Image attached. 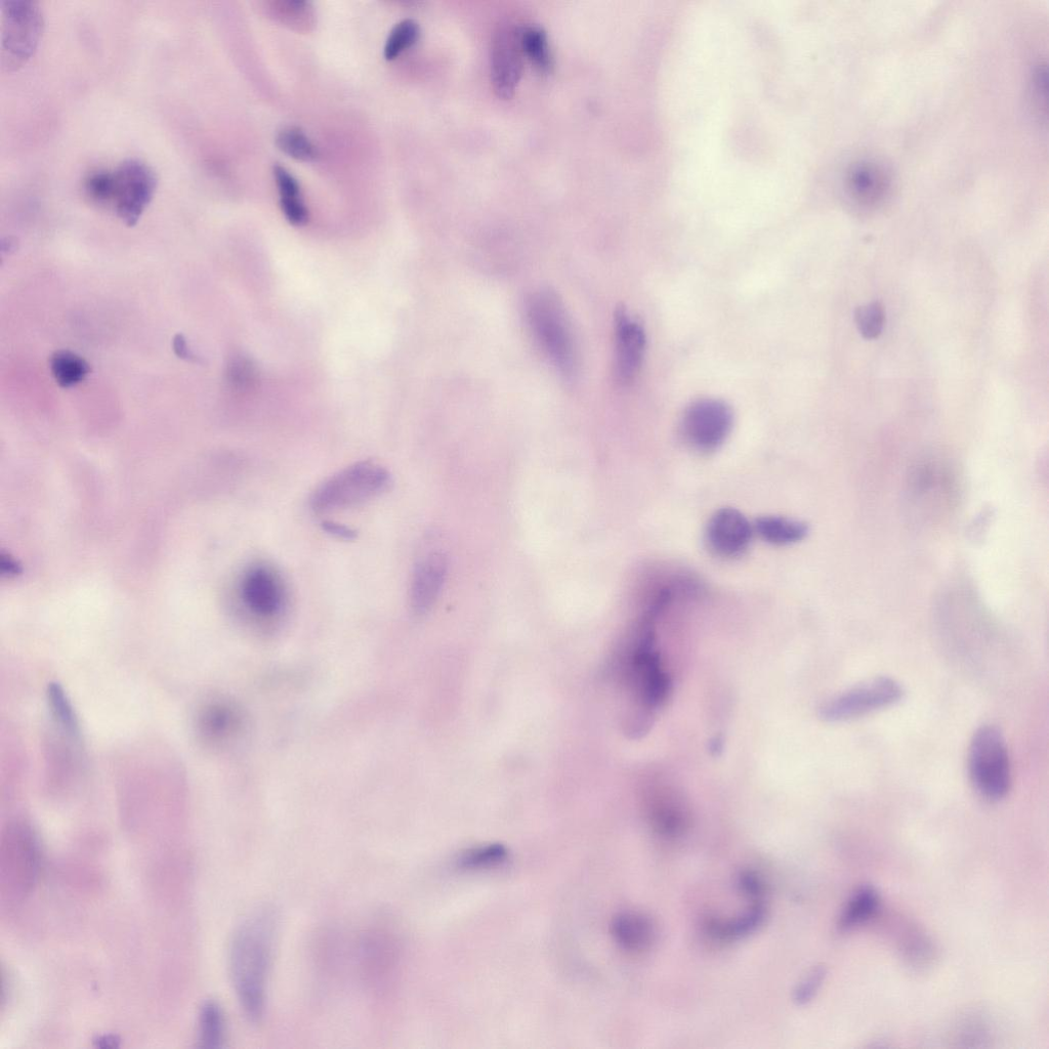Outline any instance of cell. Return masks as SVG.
<instances>
[{"label":"cell","instance_id":"cell-1","mask_svg":"<svg viewBox=\"0 0 1049 1049\" xmlns=\"http://www.w3.org/2000/svg\"><path fill=\"white\" fill-rule=\"evenodd\" d=\"M279 928L274 908L250 914L237 928L229 952L232 983L246 1017L260 1022L265 1013L267 986Z\"/></svg>","mask_w":1049,"mask_h":1049},{"label":"cell","instance_id":"cell-2","mask_svg":"<svg viewBox=\"0 0 1049 1049\" xmlns=\"http://www.w3.org/2000/svg\"><path fill=\"white\" fill-rule=\"evenodd\" d=\"M526 313L534 337L561 374L573 377L577 368L574 334L567 311L557 293L540 288L532 293Z\"/></svg>","mask_w":1049,"mask_h":1049},{"label":"cell","instance_id":"cell-3","mask_svg":"<svg viewBox=\"0 0 1049 1049\" xmlns=\"http://www.w3.org/2000/svg\"><path fill=\"white\" fill-rule=\"evenodd\" d=\"M157 179L150 167L129 159L113 171H104L99 205L112 208L129 227L135 226L151 203Z\"/></svg>","mask_w":1049,"mask_h":1049},{"label":"cell","instance_id":"cell-4","mask_svg":"<svg viewBox=\"0 0 1049 1049\" xmlns=\"http://www.w3.org/2000/svg\"><path fill=\"white\" fill-rule=\"evenodd\" d=\"M389 472L372 461H360L321 484L310 498L315 514H326L360 505L389 487Z\"/></svg>","mask_w":1049,"mask_h":1049},{"label":"cell","instance_id":"cell-5","mask_svg":"<svg viewBox=\"0 0 1049 1049\" xmlns=\"http://www.w3.org/2000/svg\"><path fill=\"white\" fill-rule=\"evenodd\" d=\"M969 774L974 788L987 801H1001L1010 792L1009 751L997 728L984 726L975 733L970 745Z\"/></svg>","mask_w":1049,"mask_h":1049},{"label":"cell","instance_id":"cell-6","mask_svg":"<svg viewBox=\"0 0 1049 1049\" xmlns=\"http://www.w3.org/2000/svg\"><path fill=\"white\" fill-rule=\"evenodd\" d=\"M44 31V16L31 0L2 2V68L12 72L34 55Z\"/></svg>","mask_w":1049,"mask_h":1049},{"label":"cell","instance_id":"cell-7","mask_svg":"<svg viewBox=\"0 0 1049 1049\" xmlns=\"http://www.w3.org/2000/svg\"><path fill=\"white\" fill-rule=\"evenodd\" d=\"M901 685L887 677L872 679L828 701L821 708L827 722H845L888 708L903 698Z\"/></svg>","mask_w":1049,"mask_h":1049},{"label":"cell","instance_id":"cell-8","mask_svg":"<svg viewBox=\"0 0 1049 1049\" xmlns=\"http://www.w3.org/2000/svg\"><path fill=\"white\" fill-rule=\"evenodd\" d=\"M39 846L30 826L17 823L3 838L2 881L17 895L27 894L35 884L39 870Z\"/></svg>","mask_w":1049,"mask_h":1049},{"label":"cell","instance_id":"cell-9","mask_svg":"<svg viewBox=\"0 0 1049 1049\" xmlns=\"http://www.w3.org/2000/svg\"><path fill=\"white\" fill-rule=\"evenodd\" d=\"M733 428V412L719 400H701L690 406L683 418L685 441L696 451L710 453L718 450Z\"/></svg>","mask_w":1049,"mask_h":1049},{"label":"cell","instance_id":"cell-10","mask_svg":"<svg viewBox=\"0 0 1049 1049\" xmlns=\"http://www.w3.org/2000/svg\"><path fill=\"white\" fill-rule=\"evenodd\" d=\"M239 593L246 611L260 620L277 618L286 606L283 581L273 568L265 564H256L245 571Z\"/></svg>","mask_w":1049,"mask_h":1049},{"label":"cell","instance_id":"cell-11","mask_svg":"<svg viewBox=\"0 0 1049 1049\" xmlns=\"http://www.w3.org/2000/svg\"><path fill=\"white\" fill-rule=\"evenodd\" d=\"M523 51L520 30L501 29L491 51L493 88L501 99H511L518 88L523 72Z\"/></svg>","mask_w":1049,"mask_h":1049},{"label":"cell","instance_id":"cell-12","mask_svg":"<svg viewBox=\"0 0 1049 1049\" xmlns=\"http://www.w3.org/2000/svg\"><path fill=\"white\" fill-rule=\"evenodd\" d=\"M753 532V526L742 513L724 508L710 518L705 539L710 551L716 555L737 558L748 550Z\"/></svg>","mask_w":1049,"mask_h":1049},{"label":"cell","instance_id":"cell-13","mask_svg":"<svg viewBox=\"0 0 1049 1049\" xmlns=\"http://www.w3.org/2000/svg\"><path fill=\"white\" fill-rule=\"evenodd\" d=\"M616 329V375L621 384L632 383L640 371L646 335L643 327L629 317L624 309L615 315Z\"/></svg>","mask_w":1049,"mask_h":1049},{"label":"cell","instance_id":"cell-14","mask_svg":"<svg viewBox=\"0 0 1049 1049\" xmlns=\"http://www.w3.org/2000/svg\"><path fill=\"white\" fill-rule=\"evenodd\" d=\"M446 573V559L441 554H429L417 563L410 584V602L415 613L424 614L434 605Z\"/></svg>","mask_w":1049,"mask_h":1049},{"label":"cell","instance_id":"cell-15","mask_svg":"<svg viewBox=\"0 0 1049 1049\" xmlns=\"http://www.w3.org/2000/svg\"><path fill=\"white\" fill-rule=\"evenodd\" d=\"M611 934L626 952L642 953L656 941V928L650 917L639 912H622L611 922Z\"/></svg>","mask_w":1049,"mask_h":1049},{"label":"cell","instance_id":"cell-16","mask_svg":"<svg viewBox=\"0 0 1049 1049\" xmlns=\"http://www.w3.org/2000/svg\"><path fill=\"white\" fill-rule=\"evenodd\" d=\"M649 819L655 832L668 838L682 836L690 825L685 806L679 796L673 794L656 795V801L650 808Z\"/></svg>","mask_w":1049,"mask_h":1049},{"label":"cell","instance_id":"cell-17","mask_svg":"<svg viewBox=\"0 0 1049 1049\" xmlns=\"http://www.w3.org/2000/svg\"><path fill=\"white\" fill-rule=\"evenodd\" d=\"M766 916L762 902H753L743 914L733 919L709 917L704 926L707 934L720 941H733L751 935L761 927Z\"/></svg>","mask_w":1049,"mask_h":1049},{"label":"cell","instance_id":"cell-18","mask_svg":"<svg viewBox=\"0 0 1049 1049\" xmlns=\"http://www.w3.org/2000/svg\"><path fill=\"white\" fill-rule=\"evenodd\" d=\"M274 177L280 194V205L286 220L295 226L305 225L309 218L299 182L281 165L274 166Z\"/></svg>","mask_w":1049,"mask_h":1049},{"label":"cell","instance_id":"cell-19","mask_svg":"<svg viewBox=\"0 0 1049 1049\" xmlns=\"http://www.w3.org/2000/svg\"><path fill=\"white\" fill-rule=\"evenodd\" d=\"M752 526L753 531L764 541L774 545H789L800 542L809 533V527L806 523L777 516L761 517L755 520Z\"/></svg>","mask_w":1049,"mask_h":1049},{"label":"cell","instance_id":"cell-20","mask_svg":"<svg viewBox=\"0 0 1049 1049\" xmlns=\"http://www.w3.org/2000/svg\"><path fill=\"white\" fill-rule=\"evenodd\" d=\"M50 367L57 384L62 388H72L86 380L91 373L90 364L71 351H58L50 361Z\"/></svg>","mask_w":1049,"mask_h":1049},{"label":"cell","instance_id":"cell-21","mask_svg":"<svg viewBox=\"0 0 1049 1049\" xmlns=\"http://www.w3.org/2000/svg\"><path fill=\"white\" fill-rule=\"evenodd\" d=\"M878 904L879 897L876 890L871 886L861 887L852 896L839 918V929L847 932L862 925L873 916Z\"/></svg>","mask_w":1049,"mask_h":1049},{"label":"cell","instance_id":"cell-22","mask_svg":"<svg viewBox=\"0 0 1049 1049\" xmlns=\"http://www.w3.org/2000/svg\"><path fill=\"white\" fill-rule=\"evenodd\" d=\"M850 182L854 197L863 203L875 202L883 197L887 190V179L884 172L872 164L858 166Z\"/></svg>","mask_w":1049,"mask_h":1049},{"label":"cell","instance_id":"cell-23","mask_svg":"<svg viewBox=\"0 0 1049 1049\" xmlns=\"http://www.w3.org/2000/svg\"><path fill=\"white\" fill-rule=\"evenodd\" d=\"M226 1023L221 1006L213 1000L206 1001L199 1016V1046L220 1048L225 1041Z\"/></svg>","mask_w":1049,"mask_h":1049},{"label":"cell","instance_id":"cell-24","mask_svg":"<svg viewBox=\"0 0 1049 1049\" xmlns=\"http://www.w3.org/2000/svg\"><path fill=\"white\" fill-rule=\"evenodd\" d=\"M523 54L541 71H550L553 57L547 33L540 27L531 26L520 30Z\"/></svg>","mask_w":1049,"mask_h":1049},{"label":"cell","instance_id":"cell-25","mask_svg":"<svg viewBox=\"0 0 1049 1049\" xmlns=\"http://www.w3.org/2000/svg\"><path fill=\"white\" fill-rule=\"evenodd\" d=\"M237 724L236 712L227 704L208 706L200 717V728L209 738L219 739L229 734Z\"/></svg>","mask_w":1049,"mask_h":1049},{"label":"cell","instance_id":"cell-26","mask_svg":"<svg viewBox=\"0 0 1049 1049\" xmlns=\"http://www.w3.org/2000/svg\"><path fill=\"white\" fill-rule=\"evenodd\" d=\"M509 859V852L502 845H488L478 847L460 855L457 866L463 870L475 871L491 869L505 864Z\"/></svg>","mask_w":1049,"mask_h":1049},{"label":"cell","instance_id":"cell-27","mask_svg":"<svg viewBox=\"0 0 1049 1049\" xmlns=\"http://www.w3.org/2000/svg\"><path fill=\"white\" fill-rule=\"evenodd\" d=\"M278 148L293 159L304 162L314 161L318 157L317 148L310 139L297 128L282 130L276 139Z\"/></svg>","mask_w":1049,"mask_h":1049},{"label":"cell","instance_id":"cell-28","mask_svg":"<svg viewBox=\"0 0 1049 1049\" xmlns=\"http://www.w3.org/2000/svg\"><path fill=\"white\" fill-rule=\"evenodd\" d=\"M48 696L52 716L57 725L67 735L77 738L79 735L77 719L63 689L58 685L52 684L49 687Z\"/></svg>","mask_w":1049,"mask_h":1049},{"label":"cell","instance_id":"cell-29","mask_svg":"<svg viewBox=\"0 0 1049 1049\" xmlns=\"http://www.w3.org/2000/svg\"><path fill=\"white\" fill-rule=\"evenodd\" d=\"M419 34H421V29L414 20L407 19L398 23L387 39L385 58L388 61L397 59L417 43Z\"/></svg>","mask_w":1049,"mask_h":1049},{"label":"cell","instance_id":"cell-30","mask_svg":"<svg viewBox=\"0 0 1049 1049\" xmlns=\"http://www.w3.org/2000/svg\"><path fill=\"white\" fill-rule=\"evenodd\" d=\"M856 322L860 333L867 340L879 337L885 324V313L879 303L860 307L856 312Z\"/></svg>","mask_w":1049,"mask_h":1049},{"label":"cell","instance_id":"cell-31","mask_svg":"<svg viewBox=\"0 0 1049 1049\" xmlns=\"http://www.w3.org/2000/svg\"><path fill=\"white\" fill-rule=\"evenodd\" d=\"M905 956L914 969H926L935 958L936 949L930 939L918 934L907 942Z\"/></svg>","mask_w":1049,"mask_h":1049},{"label":"cell","instance_id":"cell-32","mask_svg":"<svg viewBox=\"0 0 1049 1049\" xmlns=\"http://www.w3.org/2000/svg\"><path fill=\"white\" fill-rule=\"evenodd\" d=\"M826 976L827 970L824 965H818V967L814 968L801 984L797 986L794 992V1001L799 1005H805L811 1002L821 989Z\"/></svg>","mask_w":1049,"mask_h":1049},{"label":"cell","instance_id":"cell-33","mask_svg":"<svg viewBox=\"0 0 1049 1049\" xmlns=\"http://www.w3.org/2000/svg\"><path fill=\"white\" fill-rule=\"evenodd\" d=\"M738 887L744 896L752 902H762L766 893L763 878L754 871H742L738 877Z\"/></svg>","mask_w":1049,"mask_h":1049},{"label":"cell","instance_id":"cell-34","mask_svg":"<svg viewBox=\"0 0 1049 1049\" xmlns=\"http://www.w3.org/2000/svg\"><path fill=\"white\" fill-rule=\"evenodd\" d=\"M322 528L328 534L344 540H353L357 536L353 529L340 523L325 521L322 523Z\"/></svg>","mask_w":1049,"mask_h":1049},{"label":"cell","instance_id":"cell-35","mask_svg":"<svg viewBox=\"0 0 1049 1049\" xmlns=\"http://www.w3.org/2000/svg\"><path fill=\"white\" fill-rule=\"evenodd\" d=\"M174 350L178 357L187 361L196 360L191 350L188 347L187 341L183 334L176 335L174 339Z\"/></svg>","mask_w":1049,"mask_h":1049},{"label":"cell","instance_id":"cell-36","mask_svg":"<svg viewBox=\"0 0 1049 1049\" xmlns=\"http://www.w3.org/2000/svg\"><path fill=\"white\" fill-rule=\"evenodd\" d=\"M96 1042L100 1047H116L119 1041L114 1036L108 1035L100 1037Z\"/></svg>","mask_w":1049,"mask_h":1049}]
</instances>
